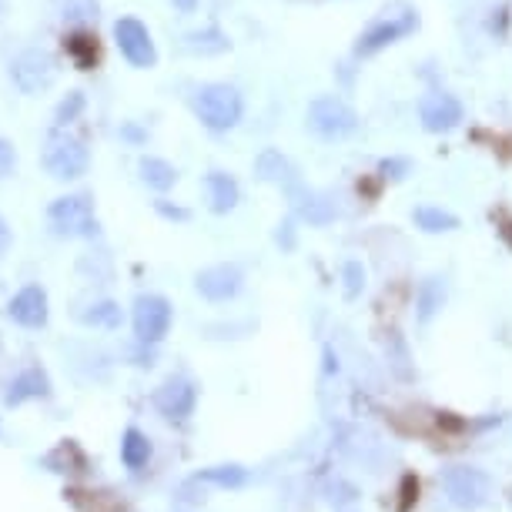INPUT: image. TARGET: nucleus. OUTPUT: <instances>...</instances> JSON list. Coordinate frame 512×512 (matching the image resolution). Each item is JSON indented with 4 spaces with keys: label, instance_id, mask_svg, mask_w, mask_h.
<instances>
[{
    "label": "nucleus",
    "instance_id": "obj_1",
    "mask_svg": "<svg viewBox=\"0 0 512 512\" xmlns=\"http://www.w3.org/2000/svg\"><path fill=\"white\" fill-rule=\"evenodd\" d=\"M191 111L201 121V128L225 134L231 128H238L241 118H245V98H241L235 84L208 81L198 84L195 94H191Z\"/></svg>",
    "mask_w": 512,
    "mask_h": 512
},
{
    "label": "nucleus",
    "instance_id": "obj_2",
    "mask_svg": "<svg viewBox=\"0 0 512 512\" xmlns=\"http://www.w3.org/2000/svg\"><path fill=\"white\" fill-rule=\"evenodd\" d=\"M41 161H44V171L54 181H77V178L88 175L91 151L77 134H71L67 128H54L44 141Z\"/></svg>",
    "mask_w": 512,
    "mask_h": 512
},
{
    "label": "nucleus",
    "instance_id": "obj_3",
    "mask_svg": "<svg viewBox=\"0 0 512 512\" xmlns=\"http://www.w3.org/2000/svg\"><path fill=\"white\" fill-rule=\"evenodd\" d=\"M47 225L61 238H98V215L88 195H61L47 205Z\"/></svg>",
    "mask_w": 512,
    "mask_h": 512
},
{
    "label": "nucleus",
    "instance_id": "obj_4",
    "mask_svg": "<svg viewBox=\"0 0 512 512\" xmlns=\"http://www.w3.org/2000/svg\"><path fill=\"white\" fill-rule=\"evenodd\" d=\"M308 128H312L322 141H342V138H352L359 131V114L349 101L335 98V94H322L308 104V114H305Z\"/></svg>",
    "mask_w": 512,
    "mask_h": 512
},
{
    "label": "nucleus",
    "instance_id": "obj_5",
    "mask_svg": "<svg viewBox=\"0 0 512 512\" xmlns=\"http://www.w3.org/2000/svg\"><path fill=\"white\" fill-rule=\"evenodd\" d=\"M171 322H175V308L158 292H144L134 298L131 305V328L138 345H158L164 342V335L171 332Z\"/></svg>",
    "mask_w": 512,
    "mask_h": 512
},
{
    "label": "nucleus",
    "instance_id": "obj_6",
    "mask_svg": "<svg viewBox=\"0 0 512 512\" xmlns=\"http://www.w3.org/2000/svg\"><path fill=\"white\" fill-rule=\"evenodd\" d=\"M7 74H11V84L24 98H37L57 81V61L41 47H27L11 61Z\"/></svg>",
    "mask_w": 512,
    "mask_h": 512
},
{
    "label": "nucleus",
    "instance_id": "obj_7",
    "mask_svg": "<svg viewBox=\"0 0 512 512\" xmlns=\"http://www.w3.org/2000/svg\"><path fill=\"white\" fill-rule=\"evenodd\" d=\"M114 44H118L121 57L138 71H151L158 64V47H154V37L148 31V24L138 21V17H118L114 21Z\"/></svg>",
    "mask_w": 512,
    "mask_h": 512
},
{
    "label": "nucleus",
    "instance_id": "obj_8",
    "mask_svg": "<svg viewBox=\"0 0 512 512\" xmlns=\"http://www.w3.org/2000/svg\"><path fill=\"white\" fill-rule=\"evenodd\" d=\"M442 486H446V496L452 506L466 509V512L486 506V499H489V476L472 466H449L442 472Z\"/></svg>",
    "mask_w": 512,
    "mask_h": 512
},
{
    "label": "nucleus",
    "instance_id": "obj_9",
    "mask_svg": "<svg viewBox=\"0 0 512 512\" xmlns=\"http://www.w3.org/2000/svg\"><path fill=\"white\" fill-rule=\"evenodd\" d=\"M154 409L171 422H188L198 409V385L188 375H171L154 389Z\"/></svg>",
    "mask_w": 512,
    "mask_h": 512
},
{
    "label": "nucleus",
    "instance_id": "obj_10",
    "mask_svg": "<svg viewBox=\"0 0 512 512\" xmlns=\"http://www.w3.org/2000/svg\"><path fill=\"white\" fill-rule=\"evenodd\" d=\"M241 288H245V272H241V265H235V262L208 265L195 275V292L215 305L238 298Z\"/></svg>",
    "mask_w": 512,
    "mask_h": 512
},
{
    "label": "nucleus",
    "instance_id": "obj_11",
    "mask_svg": "<svg viewBox=\"0 0 512 512\" xmlns=\"http://www.w3.org/2000/svg\"><path fill=\"white\" fill-rule=\"evenodd\" d=\"M415 27H419V17H415V11H405V14H389L382 17V21H375L369 31H365L359 37V44H355V54L359 57H372L385 51L389 44L402 41L405 34H412Z\"/></svg>",
    "mask_w": 512,
    "mask_h": 512
},
{
    "label": "nucleus",
    "instance_id": "obj_12",
    "mask_svg": "<svg viewBox=\"0 0 512 512\" xmlns=\"http://www.w3.org/2000/svg\"><path fill=\"white\" fill-rule=\"evenodd\" d=\"M7 315H11L14 325L21 328H37L47 325V318H51V298H47V288L44 285H24L21 292H14V298L7 302Z\"/></svg>",
    "mask_w": 512,
    "mask_h": 512
},
{
    "label": "nucleus",
    "instance_id": "obj_13",
    "mask_svg": "<svg viewBox=\"0 0 512 512\" xmlns=\"http://www.w3.org/2000/svg\"><path fill=\"white\" fill-rule=\"evenodd\" d=\"M462 118H466L462 101L452 98L446 91H432L419 101V121H422V128L432 134H446L452 128H459Z\"/></svg>",
    "mask_w": 512,
    "mask_h": 512
},
{
    "label": "nucleus",
    "instance_id": "obj_14",
    "mask_svg": "<svg viewBox=\"0 0 512 512\" xmlns=\"http://www.w3.org/2000/svg\"><path fill=\"white\" fill-rule=\"evenodd\" d=\"M51 375H47L41 365H27L14 375L11 382L4 385V405L7 409H17L24 402H34V399H51Z\"/></svg>",
    "mask_w": 512,
    "mask_h": 512
},
{
    "label": "nucleus",
    "instance_id": "obj_15",
    "mask_svg": "<svg viewBox=\"0 0 512 512\" xmlns=\"http://www.w3.org/2000/svg\"><path fill=\"white\" fill-rule=\"evenodd\" d=\"M288 195H292V208H295V215L305 221V225H312V228H325V225H332V221L338 218V208H335V201L322 195V191H312V188H302V185H295V188H288Z\"/></svg>",
    "mask_w": 512,
    "mask_h": 512
},
{
    "label": "nucleus",
    "instance_id": "obj_16",
    "mask_svg": "<svg viewBox=\"0 0 512 512\" xmlns=\"http://www.w3.org/2000/svg\"><path fill=\"white\" fill-rule=\"evenodd\" d=\"M201 185H205V205L211 215H231V211L238 208L241 201V185L235 175H228V171H208L205 178H201Z\"/></svg>",
    "mask_w": 512,
    "mask_h": 512
},
{
    "label": "nucleus",
    "instance_id": "obj_17",
    "mask_svg": "<svg viewBox=\"0 0 512 512\" xmlns=\"http://www.w3.org/2000/svg\"><path fill=\"white\" fill-rule=\"evenodd\" d=\"M181 51L191 57H218V54L231 51V41L218 24H208V27H198V31H188L181 37Z\"/></svg>",
    "mask_w": 512,
    "mask_h": 512
},
{
    "label": "nucleus",
    "instance_id": "obj_18",
    "mask_svg": "<svg viewBox=\"0 0 512 512\" xmlns=\"http://www.w3.org/2000/svg\"><path fill=\"white\" fill-rule=\"evenodd\" d=\"M255 175L262 181H268V185H278V188H295L298 185L292 161H288L285 154L275 151V148H265L255 158Z\"/></svg>",
    "mask_w": 512,
    "mask_h": 512
},
{
    "label": "nucleus",
    "instance_id": "obj_19",
    "mask_svg": "<svg viewBox=\"0 0 512 512\" xmlns=\"http://www.w3.org/2000/svg\"><path fill=\"white\" fill-rule=\"evenodd\" d=\"M138 175H141V185H148L151 191H158V195L178 185V168L168 158H158V154H141Z\"/></svg>",
    "mask_w": 512,
    "mask_h": 512
},
{
    "label": "nucleus",
    "instance_id": "obj_20",
    "mask_svg": "<svg viewBox=\"0 0 512 512\" xmlns=\"http://www.w3.org/2000/svg\"><path fill=\"white\" fill-rule=\"evenodd\" d=\"M121 462L131 472H141L151 462V439L141 429H134V425L121 432Z\"/></svg>",
    "mask_w": 512,
    "mask_h": 512
},
{
    "label": "nucleus",
    "instance_id": "obj_21",
    "mask_svg": "<svg viewBox=\"0 0 512 512\" xmlns=\"http://www.w3.org/2000/svg\"><path fill=\"white\" fill-rule=\"evenodd\" d=\"M412 221L415 228H422L425 235H442V231H456L459 228V218L452 215L446 208H436V205H422L412 211Z\"/></svg>",
    "mask_w": 512,
    "mask_h": 512
},
{
    "label": "nucleus",
    "instance_id": "obj_22",
    "mask_svg": "<svg viewBox=\"0 0 512 512\" xmlns=\"http://www.w3.org/2000/svg\"><path fill=\"white\" fill-rule=\"evenodd\" d=\"M44 466L51 472H84V469H88V459H84V452L77 449V442L67 439L54 452H47Z\"/></svg>",
    "mask_w": 512,
    "mask_h": 512
},
{
    "label": "nucleus",
    "instance_id": "obj_23",
    "mask_svg": "<svg viewBox=\"0 0 512 512\" xmlns=\"http://www.w3.org/2000/svg\"><path fill=\"white\" fill-rule=\"evenodd\" d=\"M77 318H81L88 328H118L121 325V305L111 302V298H101V302H91L88 308H81L77 312Z\"/></svg>",
    "mask_w": 512,
    "mask_h": 512
},
{
    "label": "nucleus",
    "instance_id": "obj_24",
    "mask_svg": "<svg viewBox=\"0 0 512 512\" xmlns=\"http://www.w3.org/2000/svg\"><path fill=\"white\" fill-rule=\"evenodd\" d=\"M195 482H208V486H218V489H241L248 482V469L245 466H211V469H201Z\"/></svg>",
    "mask_w": 512,
    "mask_h": 512
},
{
    "label": "nucleus",
    "instance_id": "obj_25",
    "mask_svg": "<svg viewBox=\"0 0 512 512\" xmlns=\"http://www.w3.org/2000/svg\"><path fill=\"white\" fill-rule=\"evenodd\" d=\"M67 54H71V61L81 67V71H91V67L98 64V41L88 34V27H81V31H74L67 37Z\"/></svg>",
    "mask_w": 512,
    "mask_h": 512
},
{
    "label": "nucleus",
    "instance_id": "obj_26",
    "mask_svg": "<svg viewBox=\"0 0 512 512\" xmlns=\"http://www.w3.org/2000/svg\"><path fill=\"white\" fill-rule=\"evenodd\" d=\"M98 11H101L98 0H64L61 21L67 27H74V31H81V27H91L94 21H98Z\"/></svg>",
    "mask_w": 512,
    "mask_h": 512
},
{
    "label": "nucleus",
    "instance_id": "obj_27",
    "mask_svg": "<svg viewBox=\"0 0 512 512\" xmlns=\"http://www.w3.org/2000/svg\"><path fill=\"white\" fill-rule=\"evenodd\" d=\"M442 302H446V282L442 278H425L419 288V322H432V315L439 312Z\"/></svg>",
    "mask_w": 512,
    "mask_h": 512
},
{
    "label": "nucleus",
    "instance_id": "obj_28",
    "mask_svg": "<svg viewBox=\"0 0 512 512\" xmlns=\"http://www.w3.org/2000/svg\"><path fill=\"white\" fill-rule=\"evenodd\" d=\"M84 108H88V98H84L81 91H71L61 104H57V111H54V128H71V124L84 114Z\"/></svg>",
    "mask_w": 512,
    "mask_h": 512
},
{
    "label": "nucleus",
    "instance_id": "obj_29",
    "mask_svg": "<svg viewBox=\"0 0 512 512\" xmlns=\"http://www.w3.org/2000/svg\"><path fill=\"white\" fill-rule=\"evenodd\" d=\"M342 282H345V298H359L365 292V265L362 262H345Z\"/></svg>",
    "mask_w": 512,
    "mask_h": 512
},
{
    "label": "nucleus",
    "instance_id": "obj_30",
    "mask_svg": "<svg viewBox=\"0 0 512 512\" xmlns=\"http://www.w3.org/2000/svg\"><path fill=\"white\" fill-rule=\"evenodd\" d=\"M412 171V161H405V158H385L379 164V175L382 178H392V181H402L405 175Z\"/></svg>",
    "mask_w": 512,
    "mask_h": 512
},
{
    "label": "nucleus",
    "instance_id": "obj_31",
    "mask_svg": "<svg viewBox=\"0 0 512 512\" xmlns=\"http://www.w3.org/2000/svg\"><path fill=\"white\" fill-rule=\"evenodd\" d=\"M17 168V148L7 138H0V181L11 178Z\"/></svg>",
    "mask_w": 512,
    "mask_h": 512
},
{
    "label": "nucleus",
    "instance_id": "obj_32",
    "mask_svg": "<svg viewBox=\"0 0 512 512\" xmlns=\"http://www.w3.org/2000/svg\"><path fill=\"white\" fill-rule=\"evenodd\" d=\"M154 211H158V215H161V218H168V221H188V218H191V215H188V211H185V208L171 205V201H168V198H158V201H154Z\"/></svg>",
    "mask_w": 512,
    "mask_h": 512
},
{
    "label": "nucleus",
    "instance_id": "obj_33",
    "mask_svg": "<svg viewBox=\"0 0 512 512\" xmlns=\"http://www.w3.org/2000/svg\"><path fill=\"white\" fill-rule=\"evenodd\" d=\"M415 499H419V479H415V476H405V479H402V502H399V512H409Z\"/></svg>",
    "mask_w": 512,
    "mask_h": 512
},
{
    "label": "nucleus",
    "instance_id": "obj_34",
    "mask_svg": "<svg viewBox=\"0 0 512 512\" xmlns=\"http://www.w3.org/2000/svg\"><path fill=\"white\" fill-rule=\"evenodd\" d=\"M118 134H121L124 141H131V144H144V141H148V131H144V128H138V124H134V121L121 124V128H118Z\"/></svg>",
    "mask_w": 512,
    "mask_h": 512
},
{
    "label": "nucleus",
    "instance_id": "obj_35",
    "mask_svg": "<svg viewBox=\"0 0 512 512\" xmlns=\"http://www.w3.org/2000/svg\"><path fill=\"white\" fill-rule=\"evenodd\" d=\"M278 245H282V248H288V251H292L295 248V235H292V221H285V225H278Z\"/></svg>",
    "mask_w": 512,
    "mask_h": 512
},
{
    "label": "nucleus",
    "instance_id": "obj_36",
    "mask_svg": "<svg viewBox=\"0 0 512 512\" xmlns=\"http://www.w3.org/2000/svg\"><path fill=\"white\" fill-rule=\"evenodd\" d=\"M11 241H14V235H11V228H7L4 215H0V258L7 255V248H11Z\"/></svg>",
    "mask_w": 512,
    "mask_h": 512
},
{
    "label": "nucleus",
    "instance_id": "obj_37",
    "mask_svg": "<svg viewBox=\"0 0 512 512\" xmlns=\"http://www.w3.org/2000/svg\"><path fill=\"white\" fill-rule=\"evenodd\" d=\"M201 0H171V7H175L178 14H195Z\"/></svg>",
    "mask_w": 512,
    "mask_h": 512
}]
</instances>
